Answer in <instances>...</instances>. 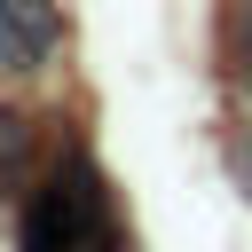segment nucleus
Here are the masks:
<instances>
[{"mask_svg":"<svg viewBox=\"0 0 252 252\" xmlns=\"http://www.w3.org/2000/svg\"><path fill=\"white\" fill-rule=\"evenodd\" d=\"M24 150H32V126H24L16 110H0V181L24 173Z\"/></svg>","mask_w":252,"mask_h":252,"instance_id":"7ed1b4c3","label":"nucleus"},{"mask_svg":"<svg viewBox=\"0 0 252 252\" xmlns=\"http://www.w3.org/2000/svg\"><path fill=\"white\" fill-rule=\"evenodd\" d=\"M244 79H252V8H244Z\"/></svg>","mask_w":252,"mask_h":252,"instance_id":"20e7f679","label":"nucleus"},{"mask_svg":"<svg viewBox=\"0 0 252 252\" xmlns=\"http://www.w3.org/2000/svg\"><path fill=\"white\" fill-rule=\"evenodd\" d=\"M63 39V8L55 0H0V63L8 71H39Z\"/></svg>","mask_w":252,"mask_h":252,"instance_id":"f03ea898","label":"nucleus"},{"mask_svg":"<svg viewBox=\"0 0 252 252\" xmlns=\"http://www.w3.org/2000/svg\"><path fill=\"white\" fill-rule=\"evenodd\" d=\"M244 189H252V158H244Z\"/></svg>","mask_w":252,"mask_h":252,"instance_id":"39448f33","label":"nucleus"},{"mask_svg":"<svg viewBox=\"0 0 252 252\" xmlns=\"http://www.w3.org/2000/svg\"><path fill=\"white\" fill-rule=\"evenodd\" d=\"M102 244V189L87 165H63L47 189H32L16 252H94Z\"/></svg>","mask_w":252,"mask_h":252,"instance_id":"f257e3e1","label":"nucleus"}]
</instances>
